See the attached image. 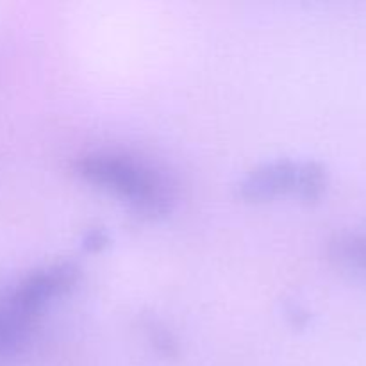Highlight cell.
I'll list each match as a JSON object with an SVG mask.
<instances>
[{
  "label": "cell",
  "mask_w": 366,
  "mask_h": 366,
  "mask_svg": "<svg viewBox=\"0 0 366 366\" xmlns=\"http://www.w3.org/2000/svg\"><path fill=\"white\" fill-rule=\"evenodd\" d=\"M327 257L336 268L366 279V231H345L327 243Z\"/></svg>",
  "instance_id": "obj_4"
},
{
  "label": "cell",
  "mask_w": 366,
  "mask_h": 366,
  "mask_svg": "<svg viewBox=\"0 0 366 366\" xmlns=\"http://www.w3.org/2000/svg\"><path fill=\"white\" fill-rule=\"evenodd\" d=\"M327 184V170L318 161L281 157L247 172L236 184V193L245 202H270L288 195L313 202L324 195Z\"/></svg>",
  "instance_id": "obj_3"
},
{
  "label": "cell",
  "mask_w": 366,
  "mask_h": 366,
  "mask_svg": "<svg viewBox=\"0 0 366 366\" xmlns=\"http://www.w3.org/2000/svg\"><path fill=\"white\" fill-rule=\"evenodd\" d=\"M77 177L124 200L147 218H163L175 206V192L167 177L149 163L127 154L89 152L74 163Z\"/></svg>",
  "instance_id": "obj_2"
},
{
  "label": "cell",
  "mask_w": 366,
  "mask_h": 366,
  "mask_svg": "<svg viewBox=\"0 0 366 366\" xmlns=\"http://www.w3.org/2000/svg\"><path fill=\"white\" fill-rule=\"evenodd\" d=\"M107 243V236L102 229H92L84 236V247L88 250H99Z\"/></svg>",
  "instance_id": "obj_5"
},
{
  "label": "cell",
  "mask_w": 366,
  "mask_h": 366,
  "mask_svg": "<svg viewBox=\"0 0 366 366\" xmlns=\"http://www.w3.org/2000/svg\"><path fill=\"white\" fill-rule=\"evenodd\" d=\"M81 270L74 263L46 264L0 290V363L25 349L39 317L54 300L70 292Z\"/></svg>",
  "instance_id": "obj_1"
}]
</instances>
